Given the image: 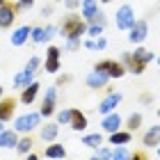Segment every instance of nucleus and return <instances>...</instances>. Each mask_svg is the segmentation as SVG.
I'll return each instance as SVG.
<instances>
[{
	"mask_svg": "<svg viewBox=\"0 0 160 160\" xmlns=\"http://www.w3.org/2000/svg\"><path fill=\"white\" fill-rule=\"evenodd\" d=\"M55 105H57V85L46 87V92H43V103H41L39 114H41V117H50V114H55Z\"/></svg>",
	"mask_w": 160,
	"mask_h": 160,
	"instance_id": "nucleus-5",
	"label": "nucleus"
},
{
	"mask_svg": "<svg viewBox=\"0 0 160 160\" xmlns=\"http://www.w3.org/2000/svg\"><path fill=\"white\" fill-rule=\"evenodd\" d=\"M114 25H117V30H130V28H133V23H135V9L130 5H121L119 9H117V14H114Z\"/></svg>",
	"mask_w": 160,
	"mask_h": 160,
	"instance_id": "nucleus-4",
	"label": "nucleus"
},
{
	"mask_svg": "<svg viewBox=\"0 0 160 160\" xmlns=\"http://www.w3.org/2000/svg\"><path fill=\"white\" fill-rule=\"evenodd\" d=\"M53 14V5H46V7H41V16H50Z\"/></svg>",
	"mask_w": 160,
	"mask_h": 160,
	"instance_id": "nucleus-42",
	"label": "nucleus"
},
{
	"mask_svg": "<svg viewBox=\"0 0 160 160\" xmlns=\"http://www.w3.org/2000/svg\"><path fill=\"white\" fill-rule=\"evenodd\" d=\"M43 69H46L48 73H57V71H60V60H53V57H46V62H43Z\"/></svg>",
	"mask_w": 160,
	"mask_h": 160,
	"instance_id": "nucleus-31",
	"label": "nucleus"
},
{
	"mask_svg": "<svg viewBox=\"0 0 160 160\" xmlns=\"http://www.w3.org/2000/svg\"><path fill=\"white\" fill-rule=\"evenodd\" d=\"M82 46H85L87 50H96V41L89 37V39H85V41H82Z\"/></svg>",
	"mask_w": 160,
	"mask_h": 160,
	"instance_id": "nucleus-40",
	"label": "nucleus"
},
{
	"mask_svg": "<svg viewBox=\"0 0 160 160\" xmlns=\"http://www.w3.org/2000/svg\"><path fill=\"white\" fill-rule=\"evenodd\" d=\"M30 34H32V25H18L16 30L12 32V37H9L12 46H23V43L30 39Z\"/></svg>",
	"mask_w": 160,
	"mask_h": 160,
	"instance_id": "nucleus-12",
	"label": "nucleus"
},
{
	"mask_svg": "<svg viewBox=\"0 0 160 160\" xmlns=\"http://www.w3.org/2000/svg\"><path fill=\"white\" fill-rule=\"evenodd\" d=\"M133 158V151H130L126 144H114L112 149V160H130Z\"/></svg>",
	"mask_w": 160,
	"mask_h": 160,
	"instance_id": "nucleus-23",
	"label": "nucleus"
},
{
	"mask_svg": "<svg viewBox=\"0 0 160 160\" xmlns=\"http://www.w3.org/2000/svg\"><path fill=\"white\" fill-rule=\"evenodd\" d=\"M43 156L50 158V160H55V158H64V156H67V149H64L62 144H48L46 151H43Z\"/></svg>",
	"mask_w": 160,
	"mask_h": 160,
	"instance_id": "nucleus-24",
	"label": "nucleus"
},
{
	"mask_svg": "<svg viewBox=\"0 0 160 160\" xmlns=\"http://www.w3.org/2000/svg\"><path fill=\"white\" fill-rule=\"evenodd\" d=\"M2 92H5V89H2V87H0V98H2Z\"/></svg>",
	"mask_w": 160,
	"mask_h": 160,
	"instance_id": "nucleus-46",
	"label": "nucleus"
},
{
	"mask_svg": "<svg viewBox=\"0 0 160 160\" xmlns=\"http://www.w3.org/2000/svg\"><path fill=\"white\" fill-rule=\"evenodd\" d=\"M80 46H82L80 39H67V46H64V48H67V50H78Z\"/></svg>",
	"mask_w": 160,
	"mask_h": 160,
	"instance_id": "nucleus-37",
	"label": "nucleus"
},
{
	"mask_svg": "<svg viewBox=\"0 0 160 160\" xmlns=\"http://www.w3.org/2000/svg\"><path fill=\"white\" fill-rule=\"evenodd\" d=\"M151 101H153V98H151V94H142V96H140V103L142 105H149Z\"/></svg>",
	"mask_w": 160,
	"mask_h": 160,
	"instance_id": "nucleus-41",
	"label": "nucleus"
},
{
	"mask_svg": "<svg viewBox=\"0 0 160 160\" xmlns=\"http://www.w3.org/2000/svg\"><path fill=\"white\" fill-rule=\"evenodd\" d=\"M80 142H82L85 147H89V149H98L101 144H103V137H101V133H89V135H82Z\"/></svg>",
	"mask_w": 160,
	"mask_h": 160,
	"instance_id": "nucleus-25",
	"label": "nucleus"
},
{
	"mask_svg": "<svg viewBox=\"0 0 160 160\" xmlns=\"http://www.w3.org/2000/svg\"><path fill=\"white\" fill-rule=\"evenodd\" d=\"M121 123H123V121H121V117H119V112H108V114H103V119H101V128L110 135V133H114V130L121 128Z\"/></svg>",
	"mask_w": 160,
	"mask_h": 160,
	"instance_id": "nucleus-10",
	"label": "nucleus"
},
{
	"mask_svg": "<svg viewBox=\"0 0 160 160\" xmlns=\"http://www.w3.org/2000/svg\"><path fill=\"white\" fill-rule=\"evenodd\" d=\"M94 158H101V160H112V149H108V147H98V149H94Z\"/></svg>",
	"mask_w": 160,
	"mask_h": 160,
	"instance_id": "nucleus-29",
	"label": "nucleus"
},
{
	"mask_svg": "<svg viewBox=\"0 0 160 160\" xmlns=\"http://www.w3.org/2000/svg\"><path fill=\"white\" fill-rule=\"evenodd\" d=\"M80 2H82V0H64V7H67L69 12H73V9L80 7Z\"/></svg>",
	"mask_w": 160,
	"mask_h": 160,
	"instance_id": "nucleus-38",
	"label": "nucleus"
},
{
	"mask_svg": "<svg viewBox=\"0 0 160 160\" xmlns=\"http://www.w3.org/2000/svg\"><path fill=\"white\" fill-rule=\"evenodd\" d=\"M158 117H160V112H158Z\"/></svg>",
	"mask_w": 160,
	"mask_h": 160,
	"instance_id": "nucleus-50",
	"label": "nucleus"
},
{
	"mask_svg": "<svg viewBox=\"0 0 160 160\" xmlns=\"http://www.w3.org/2000/svg\"><path fill=\"white\" fill-rule=\"evenodd\" d=\"M14 108H16V101L14 98H2L0 101V121H9L14 119Z\"/></svg>",
	"mask_w": 160,
	"mask_h": 160,
	"instance_id": "nucleus-16",
	"label": "nucleus"
},
{
	"mask_svg": "<svg viewBox=\"0 0 160 160\" xmlns=\"http://www.w3.org/2000/svg\"><path fill=\"white\" fill-rule=\"evenodd\" d=\"M149 37V23L147 21H135L133 28L128 30V41L130 43H135V46H140V43H144V39Z\"/></svg>",
	"mask_w": 160,
	"mask_h": 160,
	"instance_id": "nucleus-6",
	"label": "nucleus"
},
{
	"mask_svg": "<svg viewBox=\"0 0 160 160\" xmlns=\"http://www.w3.org/2000/svg\"><path fill=\"white\" fill-rule=\"evenodd\" d=\"M96 69L105 71V73L110 76V80H112V78H123V73H128L126 67H123L121 62H117V60H103V62L96 64Z\"/></svg>",
	"mask_w": 160,
	"mask_h": 160,
	"instance_id": "nucleus-8",
	"label": "nucleus"
},
{
	"mask_svg": "<svg viewBox=\"0 0 160 160\" xmlns=\"http://www.w3.org/2000/svg\"><path fill=\"white\" fill-rule=\"evenodd\" d=\"M30 39H32L34 43H43V28H32Z\"/></svg>",
	"mask_w": 160,
	"mask_h": 160,
	"instance_id": "nucleus-33",
	"label": "nucleus"
},
{
	"mask_svg": "<svg viewBox=\"0 0 160 160\" xmlns=\"http://www.w3.org/2000/svg\"><path fill=\"white\" fill-rule=\"evenodd\" d=\"M156 149H158V156H160V144H158V147H156Z\"/></svg>",
	"mask_w": 160,
	"mask_h": 160,
	"instance_id": "nucleus-48",
	"label": "nucleus"
},
{
	"mask_svg": "<svg viewBox=\"0 0 160 160\" xmlns=\"http://www.w3.org/2000/svg\"><path fill=\"white\" fill-rule=\"evenodd\" d=\"M16 142H18V133L16 130H2V135H0V149H16Z\"/></svg>",
	"mask_w": 160,
	"mask_h": 160,
	"instance_id": "nucleus-18",
	"label": "nucleus"
},
{
	"mask_svg": "<svg viewBox=\"0 0 160 160\" xmlns=\"http://www.w3.org/2000/svg\"><path fill=\"white\" fill-rule=\"evenodd\" d=\"M156 64H158V67H160V57H156Z\"/></svg>",
	"mask_w": 160,
	"mask_h": 160,
	"instance_id": "nucleus-45",
	"label": "nucleus"
},
{
	"mask_svg": "<svg viewBox=\"0 0 160 160\" xmlns=\"http://www.w3.org/2000/svg\"><path fill=\"white\" fill-rule=\"evenodd\" d=\"M57 32H60V28H55V25H46V28H43V43H48Z\"/></svg>",
	"mask_w": 160,
	"mask_h": 160,
	"instance_id": "nucleus-32",
	"label": "nucleus"
},
{
	"mask_svg": "<svg viewBox=\"0 0 160 160\" xmlns=\"http://www.w3.org/2000/svg\"><path fill=\"white\" fill-rule=\"evenodd\" d=\"M34 7V0H18L16 2V12H28Z\"/></svg>",
	"mask_w": 160,
	"mask_h": 160,
	"instance_id": "nucleus-34",
	"label": "nucleus"
},
{
	"mask_svg": "<svg viewBox=\"0 0 160 160\" xmlns=\"http://www.w3.org/2000/svg\"><path fill=\"white\" fill-rule=\"evenodd\" d=\"M69 80H71V76H60L57 78V85H64V82H69Z\"/></svg>",
	"mask_w": 160,
	"mask_h": 160,
	"instance_id": "nucleus-43",
	"label": "nucleus"
},
{
	"mask_svg": "<svg viewBox=\"0 0 160 160\" xmlns=\"http://www.w3.org/2000/svg\"><path fill=\"white\" fill-rule=\"evenodd\" d=\"M160 144V126H151L147 133H144L142 137V147H147V149H153Z\"/></svg>",
	"mask_w": 160,
	"mask_h": 160,
	"instance_id": "nucleus-15",
	"label": "nucleus"
},
{
	"mask_svg": "<svg viewBox=\"0 0 160 160\" xmlns=\"http://www.w3.org/2000/svg\"><path fill=\"white\" fill-rule=\"evenodd\" d=\"M130 55H133V60H135V62H140V64H144V67H147L149 62H153V60H156V55L151 53V50H147V48H142V46H137V48H135V53H130Z\"/></svg>",
	"mask_w": 160,
	"mask_h": 160,
	"instance_id": "nucleus-20",
	"label": "nucleus"
},
{
	"mask_svg": "<svg viewBox=\"0 0 160 160\" xmlns=\"http://www.w3.org/2000/svg\"><path fill=\"white\" fill-rule=\"evenodd\" d=\"M103 28L105 25H101V23H89V25H87V34H89L92 39H96V37L103 34Z\"/></svg>",
	"mask_w": 160,
	"mask_h": 160,
	"instance_id": "nucleus-30",
	"label": "nucleus"
},
{
	"mask_svg": "<svg viewBox=\"0 0 160 160\" xmlns=\"http://www.w3.org/2000/svg\"><path fill=\"white\" fill-rule=\"evenodd\" d=\"M2 130H5V121H0V135H2Z\"/></svg>",
	"mask_w": 160,
	"mask_h": 160,
	"instance_id": "nucleus-44",
	"label": "nucleus"
},
{
	"mask_svg": "<svg viewBox=\"0 0 160 160\" xmlns=\"http://www.w3.org/2000/svg\"><path fill=\"white\" fill-rule=\"evenodd\" d=\"M89 23H101V25H105V12H103V9H98V12L89 18Z\"/></svg>",
	"mask_w": 160,
	"mask_h": 160,
	"instance_id": "nucleus-35",
	"label": "nucleus"
},
{
	"mask_svg": "<svg viewBox=\"0 0 160 160\" xmlns=\"http://www.w3.org/2000/svg\"><path fill=\"white\" fill-rule=\"evenodd\" d=\"M2 5H5V0H0V7H2Z\"/></svg>",
	"mask_w": 160,
	"mask_h": 160,
	"instance_id": "nucleus-49",
	"label": "nucleus"
},
{
	"mask_svg": "<svg viewBox=\"0 0 160 160\" xmlns=\"http://www.w3.org/2000/svg\"><path fill=\"white\" fill-rule=\"evenodd\" d=\"M130 140H133V133L130 130H114V133H110V144H130Z\"/></svg>",
	"mask_w": 160,
	"mask_h": 160,
	"instance_id": "nucleus-21",
	"label": "nucleus"
},
{
	"mask_svg": "<svg viewBox=\"0 0 160 160\" xmlns=\"http://www.w3.org/2000/svg\"><path fill=\"white\" fill-rule=\"evenodd\" d=\"M121 64L126 67V71H128V73H133V76H142V73H144V64L135 62L130 53H121Z\"/></svg>",
	"mask_w": 160,
	"mask_h": 160,
	"instance_id": "nucleus-14",
	"label": "nucleus"
},
{
	"mask_svg": "<svg viewBox=\"0 0 160 160\" xmlns=\"http://www.w3.org/2000/svg\"><path fill=\"white\" fill-rule=\"evenodd\" d=\"M94 41H96V50H105V48H108V39L103 37V34H101V37H96Z\"/></svg>",
	"mask_w": 160,
	"mask_h": 160,
	"instance_id": "nucleus-39",
	"label": "nucleus"
},
{
	"mask_svg": "<svg viewBox=\"0 0 160 160\" xmlns=\"http://www.w3.org/2000/svg\"><path fill=\"white\" fill-rule=\"evenodd\" d=\"M142 121H144V117H142V112H133L130 117L126 119V128L130 130V133H135L137 128L142 126Z\"/></svg>",
	"mask_w": 160,
	"mask_h": 160,
	"instance_id": "nucleus-26",
	"label": "nucleus"
},
{
	"mask_svg": "<svg viewBox=\"0 0 160 160\" xmlns=\"http://www.w3.org/2000/svg\"><path fill=\"white\" fill-rule=\"evenodd\" d=\"M37 94H39V82H37V80H32L30 85H25L23 89H21V103H23V105H30V103H34Z\"/></svg>",
	"mask_w": 160,
	"mask_h": 160,
	"instance_id": "nucleus-13",
	"label": "nucleus"
},
{
	"mask_svg": "<svg viewBox=\"0 0 160 160\" xmlns=\"http://www.w3.org/2000/svg\"><path fill=\"white\" fill-rule=\"evenodd\" d=\"M14 21H16V7H12L9 2H5L0 7V28L7 30V28L14 25Z\"/></svg>",
	"mask_w": 160,
	"mask_h": 160,
	"instance_id": "nucleus-11",
	"label": "nucleus"
},
{
	"mask_svg": "<svg viewBox=\"0 0 160 160\" xmlns=\"http://www.w3.org/2000/svg\"><path fill=\"white\" fill-rule=\"evenodd\" d=\"M60 34L64 39H80L82 34H87V23L80 14H69L60 25Z\"/></svg>",
	"mask_w": 160,
	"mask_h": 160,
	"instance_id": "nucleus-1",
	"label": "nucleus"
},
{
	"mask_svg": "<svg viewBox=\"0 0 160 160\" xmlns=\"http://www.w3.org/2000/svg\"><path fill=\"white\" fill-rule=\"evenodd\" d=\"M39 67H41V60H39L37 55H32L30 60H28L25 67L21 69L16 76H14V89H23L25 85H30L32 80H34V73H37Z\"/></svg>",
	"mask_w": 160,
	"mask_h": 160,
	"instance_id": "nucleus-2",
	"label": "nucleus"
},
{
	"mask_svg": "<svg viewBox=\"0 0 160 160\" xmlns=\"http://www.w3.org/2000/svg\"><path fill=\"white\" fill-rule=\"evenodd\" d=\"M101 2H103V5H108V2H110V0H101Z\"/></svg>",
	"mask_w": 160,
	"mask_h": 160,
	"instance_id": "nucleus-47",
	"label": "nucleus"
},
{
	"mask_svg": "<svg viewBox=\"0 0 160 160\" xmlns=\"http://www.w3.org/2000/svg\"><path fill=\"white\" fill-rule=\"evenodd\" d=\"M55 117H57V123L69 126V123H71V117H73V108H62L60 112H55Z\"/></svg>",
	"mask_w": 160,
	"mask_h": 160,
	"instance_id": "nucleus-27",
	"label": "nucleus"
},
{
	"mask_svg": "<svg viewBox=\"0 0 160 160\" xmlns=\"http://www.w3.org/2000/svg\"><path fill=\"white\" fill-rule=\"evenodd\" d=\"M39 121H41V114L39 112H25V114H21V117L14 119V130L28 135V133H32V130L39 126Z\"/></svg>",
	"mask_w": 160,
	"mask_h": 160,
	"instance_id": "nucleus-3",
	"label": "nucleus"
},
{
	"mask_svg": "<svg viewBox=\"0 0 160 160\" xmlns=\"http://www.w3.org/2000/svg\"><path fill=\"white\" fill-rule=\"evenodd\" d=\"M85 82H87V87H89V89H103V87L110 82V76H108L105 71H101V69L94 67V71H89V73H87Z\"/></svg>",
	"mask_w": 160,
	"mask_h": 160,
	"instance_id": "nucleus-7",
	"label": "nucleus"
},
{
	"mask_svg": "<svg viewBox=\"0 0 160 160\" xmlns=\"http://www.w3.org/2000/svg\"><path fill=\"white\" fill-rule=\"evenodd\" d=\"M73 130H78V133H82V130L87 128V117L80 110H73V117H71V123H69Z\"/></svg>",
	"mask_w": 160,
	"mask_h": 160,
	"instance_id": "nucleus-22",
	"label": "nucleus"
},
{
	"mask_svg": "<svg viewBox=\"0 0 160 160\" xmlns=\"http://www.w3.org/2000/svg\"><path fill=\"white\" fill-rule=\"evenodd\" d=\"M46 57H53V60H60V57H62V50L57 48V46H48V50H46Z\"/></svg>",
	"mask_w": 160,
	"mask_h": 160,
	"instance_id": "nucleus-36",
	"label": "nucleus"
},
{
	"mask_svg": "<svg viewBox=\"0 0 160 160\" xmlns=\"http://www.w3.org/2000/svg\"><path fill=\"white\" fill-rule=\"evenodd\" d=\"M121 98H123V96H121L119 92H110V94H108V96H105V98L98 103V114L114 112V110H117V105L121 103Z\"/></svg>",
	"mask_w": 160,
	"mask_h": 160,
	"instance_id": "nucleus-9",
	"label": "nucleus"
},
{
	"mask_svg": "<svg viewBox=\"0 0 160 160\" xmlns=\"http://www.w3.org/2000/svg\"><path fill=\"white\" fill-rule=\"evenodd\" d=\"M96 12H98V0H82L80 2V16L85 21H89Z\"/></svg>",
	"mask_w": 160,
	"mask_h": 160,
	"instance_id": "nucleus-19",
	"label": "nucleus"
},
{
	"mask_svg": "<svg viewBox=\"0 0 160 160\" xmlns=\"http://www.w3.org/2000/svg\"><path fill=\"white\" fill-rule=\"evenodd\" d=\"M30 149H32V140H30V137H18V142H16V151H18V153L21 156H28V153H30Z\"/></svg>",
	"mask_w": 160,
	"mask_h": 160,
	"instance_id": "nucleus-28",
	"label": "nucleus"
},
{
	"mask_svg": "<svg viewBox=\"0 0 160 160\" xmlns=\"http://www.w3.org/2000/svg\"><path fill=\"white\" fill-rule=\"evenodd\" d=\"M39 135H41L43 142H55L57 135H60V123H53V121H50V123H43Z\"/></svg>",
	"mask_w": 160,
	"mask_h": 160,
	"instance_id": "nucleus-17",
	"label": "nucleus"
}]
</instances>
